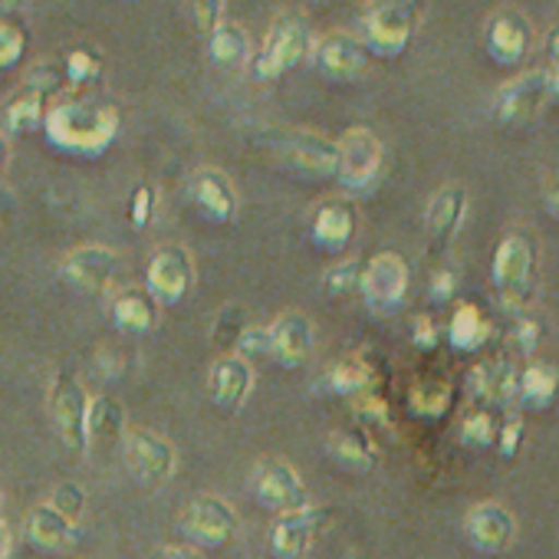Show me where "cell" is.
Returning a JSON list of instances; mask_svg holds the SVG:
<instances>
[{
    "label": "cell",
    "mask_w": 559,
    "mask_h": 559,
    "mask_svg": "<svg viewBox=\"0 0 559 559\" xmlns=\"http://www.w3.org/2000/svg\"><path fill=\"white\" fill-rule=\"evenodd\" d=\"M47 142L70 155H103L119 135V109L112 99L96 93L60 96L44 119Z\"/></svg>",
    "instance_id": "cell-1"
},
{
    "label": "cell",
    "mask_w": 559,
    "mask_h": 559,
    "mask_svg": "<svg viewBox=\"0 0 559 559\" xmlns=\"http://www.w3.org/2000/svg\"><path fill=\"white\" fill-rule=\"evenodd\" d=\"M490 280L500 307L513 317H523V310L536 297V243L526 230H510L500 237L490 263Z\"/></svg>",
    "instance_id": "cell-2"
},
{
    "label": "cell",
    "mask_w": 559,
    "mask_h": 559,
    "mask_svg": "<svg viewBox=\"0 0 559 559\" xmlns=\"http://www.w3.org/2000/svg\"><path fill=\"white\" fill-rule=\"evenodd\" d=\"M425 8L415 0H379L359 14V40L382 60H399L421 27Z\"/></svg>",
    "instance_id": "cell-3"
},
{
    "label": "cell",
    "mask_w": 559,
    "mask_h": 559,
    "mask_svg": "<svg viewBox=\"0 0 559 559\" xmlns=\"http://www.w3.org/2000/svg\"><path fill=\"white\" fill-rule=\"evenodd\" d=\"M263 145L273 152L280 165L304 178H336L340 148L333 139L313 129H266Z\"/></svg>",
    "instance_id": "cell-4"
},
{
    "label": "cell",
    "mask_w": 559,
    "mask_h": 559,
    "mask_svg": "<svg viewBox=\"0 0 559 559\" xmlns=\"http://www.w3.org/2000/svg\"><path fill=\"white\" fill-rule=\"evenodd\" d=\"M313 44V31L300 14H280L266 31L260 53L253 57L257 80H280L284 73L297 70L304 60H310Z\"/></svg>",
    "instance_id": "cell-5"
},
{
    "label": "cell",
    "mask_w": 559,
    "mask_h": 559,
    "mask_svg": "<svg viewBox=\"0 0 559 559\" xmlns=\"http://www.w3.org/2000/svg\"><path fill=\"white\" fill-rule=\"evenodd\" d=\"M552 99L549 93V76L546 70H526L513 80H507L493 99H490V119L503 129H526L533 126L546 103Z\"/></svg>",
    "instance_id": "cell-6"
},
{
    "label": "cell",
    "mask_w": 559,
    "mask_h": 559,
    "mask_svg": "<svg viewBox=\"0 0 559 559\" xmlns=\"http://www.w3.org/2000/svg\"><path fill=\"white\" fill-rule=\"evenodd\" d=\"M340 158H336V181L346 191H369L379 175H382V162H385V145L382 139L366 129V126H353L340 142Z\"/></svg>",
    "instance_id": "cell-7"
},
{
    "label": "cell",
    "mask_w": 559,
    "mask_h": 559,
    "mask_svg": "<svg viewBox=\"0 0 559 559\" xmlns=\"http://www.w3.org/2000/svg\"><path fill=\"white\" fill-rule=\"evenodd\" d=\"M250 493L260 507L273 510V513H290V510H304L310 507L307 497V484L297 474L294 464L280 461V457H263L253 464L250 471Z\"/></svg>",
    "instance_id": "cell-8"
},
{
    "label": "cell",
    "mask_w": 559,
    "mask_h": 559,
    "mask_svg": "<svg viewBox=\"0 0 559 559\" xmlns=\"http://www.w3.org/2000/svg\"><path fill=\"white\" fill-rule=\"evenodd\" d=\"M359 294H362V300H366L369 310H376V313H395L405 304V297H408V263H405V257L395 253V250L376 253L362 266Z\"/></svg>",
    "instance_id": "cell-9"
},
{
    "label": "cell",
    "mask_w": 559,
    "mask_h": 559,
    "mask_svg": "<svg viewBox=\"0 0 559 559\" xmlns=\"http://www.w3.org/2000/svg\"><path fill=\"white\" fill-rule=\"evenodd\" d=\"M194 287V257L181 243H165L152 253L148 273H145V290L155 297V304L175 307L181 304Z\"/></svg>",
    "instance_id": "cell-10"
},
{
    "label": "cell",
    "mask_w": 559,
    "mask_h": 559,
    "mask_svg": "<svg viewBox=\"0 0 559 559\" xmlns=\"http://www.w3.org/2000/svg\"><path fill=\"white\" fill-rule=\"evenodd\" d=\"M122 461L139 484H165L175 474V444L148 428H132L122 438Z\"/></svg>",
    "instance_id": "cell-11"
},
{
    "label": "cell",
    "mask_w": 559,
    "mask_h": 559,
    "mask_svg": "<svg viewBox=\"0 0 559 559\" xmlns=\"http://www.w3.org/2000/svg\"><path fill=\"white\" fill-rule=\"evenodd\" d=\"M464 539L480 556H500L516 543V516L500 500H480L464 513Z\"/></svg>",
    "instance_id": "cell-12"
},
{
    "label": "cell",
    "mask_w": 559,
    "mask_h": 559,
    "mask_svg": "<svg viewBox=\"0 0 559 559\" xmlns=\"http://www.w3.org/2000/svg\"><path fill=\"white\" fill-rule=\"evenodd\" d=\"M484 47L497 67H520L533 50V24L520 8H497L484 24Z\"/></svg>",
    "instance_id": "cell-13"
},
{
    "label": "cell",
    "mask_w": 559,
    "mask_h": 559,
    "mask_svg": "<svg viewBox=\"0 0 559 559\" xmlns=\"http://www.w3.org/2000/svg\"><path fill=\"white\" fill-rule=\"evenodd\" d=\"M310 63L317 67L320 76H326L333 83H353L369 70V50L362 47V40L356 34L333 31L313 44Z\"/></svg>",
    "instance_id": "cell-14"
},
{
    "label": "cell",
    "mask_w": 559,
    "mask_h": 559,
    "mask_svg": "<svg viewBox=\"0 0 559 559\" xmlns=\"http://www.w3.org/2000/svg\"><path fill=\"white\" fill-rule=\"evenodd\" d=\"M181 530L198 546L217 549L237 536V513L227 500H221L214 493H201L188 503V510L181 516Z\"/></svg>",
    "instance_id": "cell-15"
},
{
    "label": "cell",
    "mask_w": 559,
    "mask_h": 559,
    "mask_svg": "<svg viewBox=\"0 0 559 559\" xmlns=\"http://www.w3.org/2000/svg\"><path fill=\"white\" fill-rule=\"evenodd\" d=\"M116 270H119V253L103 243H83V247L70 250L60 263V276L80 294L109 290Z\"/></svg>",
    "instance_id": "cell-16"
},
{
    "label": "cell",
    "mask_w": 559,
    "mask_h": 559,
    "mask_svg": "<svg viewBox=\"0 0 559 559\" xmlns=\"http://www.w3.org/2000/svg\"><path fill=\"white\" fill-rule=\"evenodd\" d=\"M86 415H90L86 389L80 385L76 376L60 372L50 385V418L70 448H86Z\"/></svg>",
    "instance_id": "cell-17"
},
{
    "label": "cell",
    "mask_w": 559,
    "mask_h": 559,
    "mask_svg": "<svg viewBox=\"0 0 559 559\" xmlns=\"http://www.w3.org/2000/svg\"><path fill=\"white\" fill-rule=\"evenodd\" d=\"M330 510L323 507H304V510H290V513H280L276 523L270 526V552L276 559H300L313 539L320 536V530L326 526Z\"/></svg>",
    "instance_id": "cell-18"
},
{
    "label": "cell",
    "mask_w": 559,
    "mask_h": 559,
    "mask_svg": "<svg viewBox=\"0 0 559 559\" xmlns=\"http://www.w3.org/2000/svg\"><path fill=\"white\" fill-rule=\"evenodd\" d=\"M270 356L280 366H304L310 362L313 349H317V326L307 313L290 310V313H280L270 326Z\"/></svg>",
    "instance_id": "cell-19"
},
{
    "label": "cell",
    "mask_w": 559,
    "mask_h": 559,
    "mask_svg": "<svg viewBox=\"0 0 559 559\" xmlns=\"http://www.w3.org/2000/svg\"><path fill=\"white\" fill-rule=\"evenodd\" d=\"M467 204H471V194L464 185H444L438 188L428 204H425V234H428V243L435 250H444L461 224H464V214H467Z\"/></svg>",
    "instance_id": "cell-20"
},
{
    "label": "cell",
    "mask_w": 559,
    "mask_h": 559,
    "mask_svg": "<svg viewBox=\"0 0 559 559\" xmlns=\"http://www.w3.org/2000/svg\"><path fill=\"white\" fill-rule=\"evenodd\" d=\"M516 369L510 359H487V362H477L464 385H467V395L474 402H480V408H507L516 402Z\"/></svg>",
    "instance_id": "cell-21"
},
{
    "label": "cell",
    "mask_w": 559,
    "mask_h": 559,
    "mask_svg": "<svg viewBox=\"0 0 559 559\" xmlns=\"http://www.w3.org/2000/svg\"><path fill=\"white\" fill-rule=\"evenodd\" d=\"M188 194H191L194 207L207 221L227 224V221L237 217V191H234L230 178L221 168H201V171H194V178L188 185Z\"/></svg>",
    "instance_id": "cell-22"
},
{
    "label": "cell",
    "mask_w": 559,
    "mask_h": 559,
    "mask_svg": "<svg viewBox=\"0 0 559 559\" xmlns=\"http://www.w3.org/2000/svg\"><path fill=\"white\" fill-rule=\"evenodd\" d=\"M253 389V369L247 359H240L237 353H227L221 356L214 366H211V376H207V392H211V402H217L221 408L227 412H237L247 395Z\"/></svg>",
    "instance_id": "cell-23"
},
{
    "label": "cell",
    "mask_w": 559,
    "mask_h": 559,
    "mask_svg": "<svg viewBox=\"0 0 559 559\" xmlns=\"http://www.w3.org/2000/svg\"><path fill=\"white\" fill-rule=\"evenodd\" d=\"M353 234H356V207L349 201H323L313 214V224H310V237L320 250L326 253H340L353 243Z\"/></svg>",
    "instance_id": "cell-24"
},
{
    "label": "cell",
    "mask_w": 559,
    "mask_h": 559,
    "mask_svg": "<svg viewBox=\"0 0 559 559\" xmlns=\"http://www.w3.org/2000/svg\"><path fill=\"white\" fill-rule=\"evenodd\" d=\"M126 408L112 395L90 399V415H86V448H112L122 444L126 438Z\"/></svg>",
    "instance_id": "cell-25"
},
{
    "label": "cell",
    "mask_w": 559,
    "mask_h": 559,
    "mask_svg": "<svg viewBox=\"0 0 559 559\" xmlns=\"http://www.w3.org/2000/svg\"><path fill=\"white\" fill-rule=\"evenodd\" d=\"M326 451L340 467L356 471V474H366L379 464V448L362 428H336L326 438Z\"/></svg>",
    "instance_id": "cell-26"
},
{
    "label": "cell",
    "mask_w": 559,
    "mask_h": 559,
    "mask_svg": "<svg viewBox=\"0 0 559 559\" xmlns=\"http://www.w3.org/2000/svg\"><path fill=\"white\" fill-rule=\"evenodd\" d=\"M27 536L37 549L47 552H63L73 546L76 539V523H70L60 510H53L50 503H37L27 513Z\"/></svg>",
    "instance_id": "cell-27"
},
{
    "label": "cell",
    "mask_w": 559,
    "mask_h": 559,
    "mask_svg": "<svg viewBox=\"0 0 559 559\" xmlns=\"http://www.w3.org/2000/svg\"><path fill=\"white\" fill-rule=\"evenodd\" d=\"M155 320H158V304L145 287H129L112 297V323L122 333H129V336L148 333L155 326Z\"/></svg>",
    "instance_id": "cell-28"
},
{
    "label": "cell",
    "mask_w": 559,
    "mask_h": 559,
    "mask_svg": "<svg viewBox=\"0 0 559 559\" xmlns=\"http://www.w3.org/2000/svg\"><path fill=\"white\" fill-rule=\"evenodd\" d=\"M559 395V369L546 359L539 362H530L526 369H520L516 376V402L533 408V412H543L556 402Z\"/></svg>",
    "instance_id": "cell-29"
},
{
    "label": "cell",
    "mask_w": 559,
    "mask_h": 559,
    "mask_svg": "<svg viewBox=\"0 0 559 559\" xmlns=\"http://www.w3.org/2000/svg\"><path fill=\"white\" fill-rule=\"evenodd\" d=\"M372 382H376L372 366L362 356H346L336 366H330V372L323 376L320 385L326 392H333V395H356V399H362V395L372 392Z\"/></svg>",
    "instance_id": "cell-30"
},
{
    "label": "cell",
    "mask_w": 559,
    "mask_h": 559,
    "mask_svg": "<svg viewBox=\"0 0 559 559\" xmlns=\"http://www.w3.org/2000/svg\"><path fill=\"white\" fill-rule=\"evenodd\" d=\"M487 336H490V323H487L484 310L477 304H461L448 323V343L457 353H477V349H484Z\"/></svg>",
    "instance_id": "cell-31"
},
{
    "label": "cell",
    "mask_w": 559,
    "mask_h": 559,
    "mask_svg": "<svg viewBox=\"0 0 559 559\" xmlns=\"http://www.w3.org/2000/svg\"><path fill=\"white\" fill-rule=\"evenodd\" d=\"M207 57L227 70L243 67L250 60V37L240 24L224 21L214 34H207Z\"/></svg>",
    "instance_id": "cell-32"
},
{
    "label": "cell",
    "mask_w": 559,
    "mask_h": 559,
    "mask_svg": "<svg viewBox=\"0 0 559 559\" xmlns=\"http://www.w3.org/2000/svg\"><path fill=\"white\" fill-rule=\"evenodd\" d=\"M451 402H454V389L441 376H425L408 392V405L421 418H441V415H448Z\"/></svg>",
    "instance_id": "cell-33"
},
{
    "label": "cell",
    "mask_w": 559,
    "mask_h": 559,
    "mask_svg": "<svg viewBox=\"0 0 559 559\" xmlns=\"http://www.w3.org/2000/svg\"><path fill=\"white\" fill-rule=\"evenodd\" d=\"M47 109H50V96L21 86V93L8 103V129H14V132L37 129V126H44Z\"/></svg>",
    "instance_id": "cell-34"
},
{
    "label": "cell",
    "mask_w": 559,
    "mask_h": 559,
    "mask_svg": "<svg viewBox=\"0 0 559 559\" xmlns=\"http://www.w3.org/2000/svg\"><path fill=\"white\" fill-rule=\"evenodd\" d=\"M103 70H106V63L93 47H73L63 60V73L73 86H86V83L99 80Z\"/></svg>",
    "instance_id": "cell-35"
},
{
    "label": "cell",
    "mask_w": 559,
    "mask_h": 559,
    "mask_svg": "<svg viewBox=\"0 0 559 559\" xmlns=\"http://www.w3.org/2000/svg\"><path fill=\"white\" fill-rule=\"evenodd\" d=\"M362 284V263L359 260H340L323 273V290L330 297H349Z\"/></svg>",
    "instance_id": "cell-36"
},
{
    "label": "cell",
    "mask_w": 559,
    "mask_h": 559,
    "mask_svg": "<svg viewBox=\"0 0 559 559\" xmlns=\"http://www.w3.org/2000/svg\"><path fill=\"white\" fill-rule=\"evenodd\" d=\"M497 425L487 408H471L461 421V441L467 448H490L497 441Z\"/></svg>",
    "instance_id": "cell-37"
},
{
    "label": "cell",
    "mask_w": 559,
    "mask_h": 559,
    "mask_svg": "<svg viewBox=\"0 0 559 559\" xmlns=\"http://www.w3.org/2000/svg\"><path fill=\"white\" fill-rule=\"evenodd\" d=\"M27 50V34L17 21L0 14V70H11L14 63H21Z\"/></svg>",
    "instance_id": "cell-38"
},
{
    "label": "cell",
    "mask_w": 559,
    "mask_h": 559,
    "mask_svg": "<svg viewBox=\"0 0 559 559\" xmlns=\"http://www.w3.org/2000/svg\"><path fill=\"white\" fill-rule=\"evenodd\" d=\"M50 507H53V510H60L70 523L83 520V513H86V487H83V484H76V480H63V484L53 490Z\"/></svg>",
    "instance_id": "cell-39"
},
{
    "label": "cell",
    "mask_w": 559,
    "mask_h": 559,
    "mask_svg": "<svg viewBox=\"0 0 559 559\" xmlns=\"http://www.w3.org/2000/svg\"><path fill=\"white\" fill-rule=\"evenodd\" d=\"M243 330H247L243 310H240V307H224V310L217 313V323H214L211 336H214V343H221V346H237L240 336H243Z\"/></svg>",
    "instance_id": "cell-40"
},
{
    "label": "cell",
    "mask_w": 559,
    "mask_h": 559,
    "mask_svg": "<svg viewBox=\"0 0 559 559\" xmlns=\"http://www.w3.org/2000/svg\"><path fill=\"white\" fill-rule=\"evenodd\" d=\"M523 438H526V421L520 415H510L507 421L497 425V451L500 457H516L520 448H523Z\"/></svg>",
    "instance_id": "cell-41"
},
{
    "label": "cell",
    "mask_w": 559,
    "mask_h": 559,
    "mask_svg": "<svg viewBox=\"0 0 559 559\" xmlns=\"http://www.w3.org/2000/svg\"><path fill=\"white\" fill-rule=\"evenodd\" d=\"M63 80H67V73H63L60 63H37V67L27 73L24 86H27V90H37V93H44V96L53 99V93L60 90Z\"/></svg>",
    "instance_id": "cell-42"
},
{
    "label": "cell",
    "mask_w": 559,
    "mask_h": 559,
    "mask_svg": "<svg viewBox=\"0 0 559 559\" xmlns=\"http://www.w3.org/2000/svg\"><path fill=\"white\" fill-rule=\"evenodd\" d=\"M224 4L221 0H204V4H191L188 8V14H191V21H194V27L207 37V34H214L221 24H224Z\"/></svg>",
    "instance_id": "cell-43"
},
{
    "label": "cell",
    "mask_w": 559,
    "mask_h": 559,
    "mask_svg": "<svg viewBox=\"0 0 559 559\" xmlns=\"http://www.w3.org/2000/svg\"><path fill=\"white\" fill-rule=\"evenodd\" d=\"M539 336H543V330H539V323H536L533 317H516V320H513V330H510V340L516 343V353H523V356H530V353L536 349V343H539Z\"/></svg>",
    "instance_id": "cell-44"
},
{
    "label": "cell",
    "mask_w": 559,
    "mask_h": 559,
    "mask_svg": "<svg viewBox=\"0 0 559 559\" xmlns=\"http://www.w3.org/2000/svg\"><path fill=\"white\" fill-rule=\"evenodd\" d=\"M543 50H546V76H549V93L552 99H559V24H552L543 37Z\"/></svg>",
    "instance_id": "cell-45"
},
{
    "label": "cell",
    "mask_w": 559,
    "mask_h": 559,
    "mask_svg": "<svg viewBox=\"0 0 559 559\" xmlns=\"http://www.w3.org/2000/svg\"><path fill=\"white\" fill-rule=\"evenodd\" d=\"M237 356H270V330L266 326H247L240 343H237Z\"/></svg>",
    "instance_id": "cell-46"
},
{
    "label": "cell",
    "mask_w": 559,
    "mask_h": 559,
    "mask_svg": "<svg viewBox=\"0 0 559 559\" xmlns=\"http://www.w3.org/2000/svg\"><path fill=\"white\" fill-rule=\"evenodd\" d=\"M152 211H155V188H152V185H139L135 194H132V201H129V217H132V224H135V227H145L148 217H152Z\"/></svg>",
    "instance_id": "cell-47"
},
{
    "label": "cell",
    "mask_w": 559,
    "mask_h": 559,
    "mask_svg": "<svg viewBox=\"0 0 559 559\" xmlns=\"http://www.w3.org/2000/svg\"><path fill=\"white\" fill-rule=\"evenodd\" d=\"M438 340H441V330L431 317H415L412 320V343L421 349V353H435L438 349Z\"/></svg>",
    "instance_id": "cell-48"
},
{
    "label": "cell",
    "mask_w": 559,
    "mask_h": 559,
    "mask_svg": "<svg viewBox=\"0 0 559 559\" xmlns=\"http://www.w3.org/2000/svg\"><path fill=\"white\" fill-rule=\"evenodd\" d=\"M454 290H457V270H454V266H441V270H435L431 287H428L431 300H435V304H444V300H451V297H454Z\"/></svg>",
    "instance_id": "cell-49"
},
{
    "label": "cell",
    "mask_w": 559,
    "mask_h": 559,
    "mask_svg": "<svg viewBox=\"0 0 559 559\" xmlns=\"http://www.w3.org/2000/svg\"><path fill=\"white\" fill-rule=\"evenodd\" d=\"M543 207L549 211V217L559 221V165L543 178Z\"/></svg>",
    "instance_id": "cell-50"
},
{
    "label": "cell",
    "mask_w": 559,
    "mask_h": 559,
    "mask_svg": "<svg viewBox=\"0 0 559 559\" xmlns=\"http://www.w3.org/2000/svg\"><path fill=\"white\" fill-rule=\"evenodd\" d=\"M158 559H204V556L191 546H162Z\"/></svg>",
    "instance_id": "cell-51"
},
{
    "label": "cell",
    "mask_w": 559,
    "mask_h": 559,
    "mask_svg": "<svg viewBox=\"0 0 559 559\" xmlns=\"http://www.w3.org/2000/svg\"><path fill=\"white\" fill-rule=\"evenodd\" d=\"M11 552H14V533L4 520H0V559H11Z\"/></svg>",
    "instance_id": "cell-52"
},
{
    "label": "cell",
    "mask_w": 559,
    "mask_h": 559,
    "mask_svg": "<svg viewBox=\"0 0 559 559\" xmlns=\"http://www.w3.org/2000/svg\"><path fill=\"white\" fill-rule=\"evenodd\" d=\"M4 165H8V139L0 135V171H4Z\"/></svg>",
    "instance_id": "cell-53"
},
{
    "label": "cell",
    "mask_w": 559,
    "mask_h": 559,
    "mask_svg": "<svg viewBox=\"0 0 559 559\" xmlns=\"http://www.w3.org/2000/svg\"><path fill=\"white\" fill-rule=\"evenodd\" d=\"M0 500H4V487H0Z\"/></svg>",
    "instance_id": "cell-54"
},
{
    "label": "cell",
    "mask_w": 559,
    "mask_h": 559,
    "mask_svg": "<svg viewBox=\"0 0 559 559\" xmlns=\"http://www.w3.org/2000/svg\"><path fill=\"white\" fill-rule=\"evenodd\" d=\"M349 559H362V556H349Z\"/></svg>",
    "instance_id": "cell-55"
}]
</instances>
